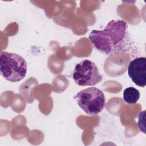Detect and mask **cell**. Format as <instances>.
Wrapping results in <instances>:
<instances>
[{
  "label": "cell",
  "mask_w": 146,
  "mask_h": 146,
  "mask_svg": "<svg viewBox=\"0 0 146 146\" xmlns=\"http://www.w3.org/2000/svg\"><path fill=\"white\" fill-rule=\"evenodd\" d=\"M127 23L123 20H112L102 30H94L88 36L94 47L106 55L123 50L127 35Z\"/></svg>",
  "instance_id": "obj_1"
},
{
  "label": "cell",
  "mask_w": 146,
  "mask_h": 146,
  "mask_svg": "<svg viewBox=\"0 0 146 146\" xmlns=\"http://www.w3.org/2000/svg\"><path fill=\"white\" fill-rule=\"evenodd\" d=\"M0 73L9 82L21 81L26 75L27 62L17 54L3 52L0 56Z\"/></svg>",
  "instance_id": "obj_2"
},
{
  "label": "cell",
  "mask_w": 146,
  "mask_h": 146,
  "mask_svg": "<svg viewBox=\"0 0 146 146\" xmlns=\"http://www.w3.org/2000/svg\"><path fill=\"white\" fill-rule=\"evenodd\" d=\"M74 99L79 107L89 115H98L103 111L106 104L104 93L95 87L80 91L76 94Z\"/></svg>",
  "instance_id": "obj_3"
},
{
  "label": "cell",
  "mask_w": 146,
  "mask_h": 146,
  "mask_svg": "<svg viewBox=\"0 0 146 146\" xmlns=\"http://www.w3.org/2000/svg\"><path fill=\"white\" fill-rule=\"evenodd\" d=\"M72 79L78 86H93L100 83L103 76L93 62L84 59L76 64L72 73Z\"/></svg>",
  "instance_id": "obj_4"
},
{
  "label": "cell",
  "mask_w": 146,
  "mask_h": 146,
  "mask_svg": "<svg viewBox=\"0 0 146 146\" xmlns=\"http://www.w3.org/2000/svg\"><path fill=\"white\" fill-rule=\"evenodd\" d=\"M128 74L136 85L144 87L146 85V58L139 57L131 60L128 66Z\"/></svg>",
  "instance_id": "obj_5"
},
{
  "label": "cell",
  "mask_w": 146,
  "mask_h": 146,
  "mask_svg": "<svg viewBox=\"0 0 146 146\" xmlns=\"http://www.w3.org/2000/svg\"><path fill=\"white\" fill-rule=\"evenodd\" d=\"M140 92L133 87L126 88L123 94L124 101L129 104H134L137 102L140 98Z\"/></svg>",
  "instance_id": "obj_6"
}]
</instances>
